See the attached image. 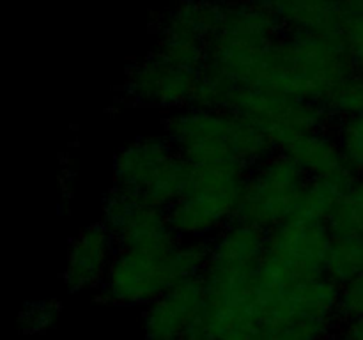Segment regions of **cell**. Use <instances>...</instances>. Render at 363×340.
Here are the masks:
<instances>
[{
    "label": "cell",
    "instance_id": "cell-1",
    "mask_svg": "<svg viewBox=\"0 0 363 340\" xmlns=\"http://www.w3.org/2000/svg\"><path fill=\"white\" fill-rule=\"evenodd\" d=\"M280 28L269 2L223 6L222 23L209 39L204 67L199 73L194 105L229 110L240 89L257 85Z\"/></svg>",
    "mask_w": 363,
    "mask_h": 340
},
{
    "label": "cell",
    "instance_id": "cell-2",
    "mask_svg": "<svg viewBox=\"0 0 363 340\" xmlns=\"http://www.w3.org/2000/svg\"><path fill=\"white\" fill-rule=\"evenodd\" d=\"M354 73L342 32H286L269 46L257 87L323 105L330 92Z\"/></svg>",
    "mask_w": 363,
    "mask_h": 340
},
{
    "label": "cell",
    "instance_id": "cell-3",
    "mask_svg": "<svg viewBox=\"0 0 363 340\" xmlns=\"http://www.w3.org/2000/svg\"><path fill=\"white\" fill-rule=\"evenodd\" d=\"M209 239H179L169 248H119L98 300L123 307H149L181 280L201 278Z\"/></svg>",
    "mask_w": 363,
    "mask_h": 340
},
{
    "label": "cell",
    "instance_id": "cell-4",
    "mask_svg": "<svg viewBox=\"0 0 363 340\" xmlns=\"http://www.w3.org/2000/svg\"><path fill=\"white\" fill-rule=\"evenodd\" d=\"M165 138L194 165L238 162L255 166L273 156V144L255 124L230 110L184 106L163 123Z\"/></svg>",
    "mask_w": 363,
    "mask_h": 340
},
{
    "label": "cell",
    "instance_id": "cell-5",
    "mask_svg": "<svg viewBox=\"0 0 363 340\" xmlns=\"http://www.w3.org/2000/svg\"><path fill=\"white\" fill-rule=\"evenodd\" d=\"M248 166L238 162L195 165L190 190L167 211L170 227L179 239L216 236L236 220L248 179Z\"/></svg>",
    "mask_w": 363,
    "mask_h": 340
},
{
    "label": "cell",
    "instance_id": "cell-6",
    "mask_svg": "<svg viewBox=\"0 0 363 340\" xmlns=\"http://www.w3.org/2000/svg\"><path fill=\"white\" fill-rule=\"evenodd\" d=\"M266 255V232L234 220L209 239V261L202 273L206 301L233 303L255 296V276Z\"/></svg>",
    "mask_w": 363,
    "mask_h": 340
},
{
    "label": "cell",
    "instance_id": "cell-7",
    "mask_svg": "<svg viewBox=\"0 0 363 340\" xmlns=\"http://www.w3.org/2000/svg\"><path fill=\"white\" fill-rule=\"evenodd\" d=\"M305 184V174L289 156H269L248 174L236 220L268 232L294 215Z\"/></svg>",
    "mask_w": 363,
    "mask_h": 340
},
{
    "label": "cell",
    "instance_id": "cell-8",
    "mask_svg": "<svg viewBox=\"0 0 363 340\" xmlns=\"http://www.w3.org/2000/svg\"><path fill=\"white\" fill-rule=\"evenodd\" d=\"M229 110L255 124L282 152L305 135L326 130L330 117L321 103L294 99L257 85L240 89Z\"/></svg>",
    "mask_w": 363,
    "mask_h": 340
},
{
    "label": "cell",
    "instance_id": "cell-9",
    "mask_svg": "<svg viewBox=\"0 0 363 340\" xmlns=\"http://www.w3.org/2000/svg\"><path fill=\"white\" fill-rule=\"evenodd\" d=\"M225 4L184 2L160 18L155 53L176 66L201 73L211 35L218 30Z\"/></svg>",
    "mask_w": 363,
    "mask_h": 340
},
{
    "label": "cell",
    "instance_id": "cell-10",
    "mask_svg": "<svg viewBox=\"0 0 363 340\" xmlns=\"http://www.w3.org/2000/svg\"><path fill=\"white\" fill-rule=\"evenodd\" d=\"M199 73L176 66L152 52L130 67L123 91L135 105L156 108H184L194 103Z\"/></svg>",
    "mask_w": 363,
    "mask_h": 340
},
{
    "label": "cell",
    "instance_id": "cell-11",
    "mask_svg": "<svg viewBox=\"0 0 363 340\" xmlns=\"http://www.w3.org/2000/svg\"><path fill=\"white\" fill-rule=\"evenodd\" d=\"M332 241L326 223L291 216L266 232V254L282 259L301 275L314 278L325 275Z\"/></svg>",
    "mask_w": 363,
    "mask_h": 340
},
{
    "label": "cell",
    "instance_id": "cell-12",
    "mask_svg": "<svg viewBox=\"0 0 363 340\" xmlns=\"http://www.w3.org/2000/svg\"><path fill=\"white\" fill-rule=\"evenodd\" d=\"M117 241L103 223H92L74 236L67 248L64 283L69 293L98 289L117 255Z\"/></svg>",
    "mask_w": 363,
    "mask_h": 340
},
{
    "label": "cell",
    "instance_id": "cell-13",
    "mask_svg": "<svg viewBox=\"0 0 363 340\" xmlns=\"http://www.w3.org/2000/svg\"><path fill=\"white\" fill-rule=\"evenodd\" d=\"M339 298L340 285L326 275L303 280L273 300L259 305L262 324L293 319H314L332 324L333 319L339 317Z\"/></svg>",
    "mask_w": 363,
    "mask_h": 340
},
{
    "label": "cell",
    "instance_id": "cell-14",
    "mask_svg": "<svg viewBox=\"0 0 363 340\" xmlns=\"http://www.w3.org/2000/svg\"><path fill=\"white\" fill-rule=\"evenodd\" d=\"M202 278L181 280L152 301L144 314L145 340H183L204 307Z\"/></svg>",
    "mask_w": 363,
    "mask_h": 340
},
{
    "label": "cell",
    "instance_id": "cell-15",
    "mask_svg": "<svg viewBox=\"0 0 363 340\" xmlns=\"http://www.w3.org/2000/svg\"><path fill=\"white\" fill-rule=\"evenodd\" d=\"M176 154L169 140L163 137H138L117 152L113 159L116 186L128 188L142 195V191L156 179L163 166Z\"/></svg>",
    "mask_w": 363,
    "mask_h": 340
},
{
    "label": "cell",
    "instance_id": "cell-16",
    "mask_svg": "<svg viewBox=\"0 0 363 340\" xmlns=\"http://www.w3.org/2000/svg\"><path fill=\"white\" fill-rule=\"evenodd\" d=\"M358 177L360 176L354 172L350 163H346L328 176L312 177L311 181H307L303 191H301V197L298 200L296 211L293 216L301 220H311V222L326 223L337 204L353 190Z\"/></svg>",
    "mask_w": 363,
    "mask_h": 340
},
{
    "label": "cell",
    "instance_id": "cell-17",
    "mask_svg": "<svg viewBox=\"0 0 363 340\" xmlns=\"http://www.w3.org/2000/svg\"><path fill=\"white\" fill-rule=\"evenodd\" d=\"M287 32L311 34H339L342 32V2H314V0H282L269 2Z\"/></svg>",
    "mask_w": 363,
    "mask_h": 340
},
{
    "label": "cell",
    "instance_id": "cell-18",
    "mask_svg": "<svg viewBox=\"0 0 363 340\" xmlns=\"http://www.w3.org/2000/svg\"><path fill=\"white\" fill-rule=\"evenodd\" d=\"M284 154L289 156L305 176L312 177L328 176L347 163L340 151L337 135L328 133L326 130L305 135L286 149Z\"/></svg>",
    "mask_w": 363,
    "mask_h": 340
},
{
    "label": "cell",
    "instance_id": "cell-19",
    "mask_svg": "<svg viewBox=\"0 0 363 340\" xmlns=\"http://www.w3.org/2000/svg\"><path fill=\"white\" fill-rule=\"evenodd\" d=\"M177 241L179 237L170 227L167 211L145 202L137 209L126 229L117 237L119 248H169Z\"/></svg>",
    "mask_w": 363,
    "mask_h": 340
},
{
    "label": "cell",
    "instance_id": "cell-20",
    "mask_svg": "<svg viewBox=\"0 0 363 340\" xmlns=\"http://www.w3.org/2000/svg\"><path fill=\"white\" fill-rule=\"evenodd\" d=\"M195 177V165L188 162L179 152L170 158L162 169V172L156 176V179L142 191L140 197L145 204L155 205V208L169 211L172 205H176L181 198L190 190Z\"/></svg>",
    "mask_w": 363,
    "mask_h": 340
},
{
    "label": "cell",
    "instance_id": "cell-21",
    "mask_svg": "<svg viewBox=\"0 0 363 340\" xmlns=\"http://www.w3.org/2000/svg\"><path fill=\"white\" fill-rule=\"evenodd\" d=\"M333 239H362L363 236V176L353 190L337 204L326 222Z\"/></svg>",
    "mask_w": 363,
    "mask_h": 340
},
{
    "label": "cell",
    "instance_id": "cell-22",
    "mask_svg": "<svg viewBox=\"0 0 363 340\" xmlns=\"http://www.w3.org/2000/svg\"><path fill=\"white\" fill-rule=\"evenodd\" d=\"M363 273L362 239H333L326 259L325 275L337 285H346Z\"/></svg>",
    "mask_w": 363,
    "mask_h": 340
},
{
    "label": "cell",
    "instance_id": "cell-23",
    "mask_svg": "<svg viewBox=\"0 0 363 340\" xmlns=\"http://www.w3.org/2000/svg\"><path fill=\"white\" fill-rule=\"evenodd\" d=\"M144 204V198L140 197V193L133 190H128V188H121L113 184L112 190L105 195V200H103V218L101 223L113 237H117L123 234V230L126 229L128 222L131 220V216L137 212V209Z\"/></svg>",
    "mask_w": 363,
    "mask_h": 340
},
{
    "label": "cell",
    "instance_id": "cell-24",
    "mask_svg": "<svg viewBox=\"0 0 363 340\" xmlns=\"http://www.w3.org/2000/svg\"><path fill=\"white\" fill-rule=\"evenodd\" d=\"M326 113L340 120L363 115V74L354 73L323 101Z\"/></svg>",
    "mask_w": 363,
    "mask_h": 340
},
{
    "label": "cell",
    "instance_id": "cell-25",
    "mask_svg": "<svg viewBox=\"0 0 363 340\" xmlns=\"http://www.w3.org/2000/svg\"><path fill=\"white\" fill-rule=\"evenodd\" d=\"M332 333V324L314 319H293L284 322H266L255 340H318Z\"/></svg>",
    "mask_w": 363,
    "mask_h": 340
},
{
    "label": "cell",
    "instance_id": "cell-26",
    "mask_svg": "<svg viewBox=\"0 0 363 340\" xmlns=\"http://www.w3.org/2000/svg\"><path fill=\"white\" fill-rule=\"evenodd\" d=\"M60 314V305L53 300H39L25 303L18 317V328L25 335H39L55 324Z\"/></svg>",
    "mask_w": 363,
    "mask_h": 340
},
{
    "label": "cell",
    "instance_id": "cell-27",
    "mask_svg": "<svg viewBox=\"0 0 363 340\" xmlns=\"http://www.w3.org/2000/svg\"><path fill=\"white\" fill-rule=\"evenodd\" d=\"M342 34L357 73L363 74V0L342 2Z\"/></svg>",
    "mask_w": 363,
    "mask_h": 340
},
{
    "label": "cell",
    "instance_id": "cell-28",
    "mask_svg": "<svg viewBox=\"0 0 363 340\" xmlns=\"http://www.w3.org/2000/svg\"><path fill=\"white\" fill-rule=\"evenodd\" d=\"M337 140L344 159L353 166L358 176H363V115L340 120Z\"/></svg>",
    "mask_w": 363,
    "mask_h": 340
},
{
    "label": "cell",
    "instance_id": "cell-29",
    "mask_svg": "<svg viewBox=\"0 0 363 340\" xmlns=\"http://www.w3.org/2000/svg\"><path fill=\"white\" fill-rule=\"evenodd\" d=\"M339 317L344 321L363 317V273L340 287Z\"/></svg>",
    "mask_w": 363,
    "mask_h": 340
},
{
    "label": "cell",
    "instance_id": "cell-30",
    "mask_svg": "<svg viewBox=\"0 0 363 340\" xmlns=\"http://www.w3.org/2000/svg\"><path fill=\"white\" fill-rule=\"evenodd\" d=\"M339 335L342 340H363V317L344 321Z\"/></svg>",
    "mask_w": 363,
    "mask_h": 340
},
{
    "label": "cell",
    "instance_id": "cell-31",
    "mask_svg": "<svg viewBox=\"0 0 363 340\" xmlns=\"http://www.w3.org/2000/svg\"><path fill=\"white\" fill-rule=\"evenodd\" d=\"M318 340H342V339H340V335H337V333H328V335L319 336Z\"/></svg>",
    "mask_w": 363,
    "mask_h": 340
},
{
    "label": "cell",
    "instance_id": "cell-32",
    "mask_svg": "<svg viewBox=\"0 0 363 340\" xmlns=\"http://www.w3.org/2000/svg\"><path fill=\"white\" fill-rule=\"evenodd\" d=\"M362 243H363V241H362Z\"/></svg>",
    "mask_w": 363,
    "mask_h": 340
}]
</instances>
